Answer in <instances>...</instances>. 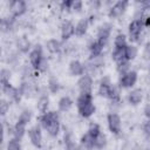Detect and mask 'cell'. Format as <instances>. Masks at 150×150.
I'll use <instances>...</instances> for the list:
<instances>
[{
  "label": "cell",
  "mask_w": 150,
  "mask_h": 150,
  "mask_svg": "<svg viewBox=\"0 0 150 150\" xmlns=\"http://www.w3.org/2000/svg\"><path fill=\"white\" fill-rule=\"evenodd\" d=\"M77 110L80 115L84 118L90 117L95 112V105L93 103V95L91 94H81L76 101Z\"/></svg>",
  "instance_id": "obj_1"
},
{
  "label": "cell",
  "mask_w": 150,
  "mask_h": 150,
  "mask_svg": "<svg viewBox=\"0 0 150 150\" xmlns=\"http://www.w3.org/2000/svg\"><path fill=\"white\" fill-rule=\"evenodd\" d=\"M143 27L144 26H143L142 19H135L129 23V36H130L131 41H137L138 40Z\"/></svg>",
  "instance_id": "obj_2"
},
{
  "label": "cell",
  "mask_w": 150,
  "mask_h": 150,
  "mask_svg": "<svg viewBox=\"0 0 150 150\" xmlns=\"http://www.w3.org/2000/svg\"><path fill=\"white\" fill-rule=\"evenodd\" d=\"M136 82H137V71L135 70H129L128 73L121 75L120 86L122 88H131L136 84Z\"/></svg>",
  "instance_id": "obj_3"
},
{
  "label": "cell",
  "mask_w": 150,
  "mask_h": 150,
  "mask_svg": "<svg viewBox=\"0 0 150 150\" xmlns=\"http://www.w3.org/2000/svg\"><path fill=\"white\" fill-rule=\"evenodd\" d=\"M107 122H108V128H109V130H110L112 134H115V135L120 134L122 123H121V117H120L116 112H110V114H108V116H107Z\"/></svg>",
  "instance_id": "obj_4"
},
{
  "label": "cell",
  "mask_w": 150,
  "mask_h": 150,
  "mask_svg": "<svg viewBox=\"0 0 150 150\" xmlns=\"http://www.w3.org/2000/svg\"><path fill=\"white\" fill-rule=\"evenodd\" d=\"M43 53H42V47L41 45H36L34 46V48L29 52V61H30V64L34 69L38 68L40 61L43 59Z\"/></svg>",
  "instance_id": "obj_5"
},
{
  "label": "cell",
  "mask_w": 150,
  "mask_h": 150,
  "mask_svg": "<svg viewBox=\"0 0 150 150\" xmlns=\"http://www.w3.org/2000/svg\"><path fill=\"white\" fill-rule=\"evenodd\" d=\"M28 135H29V139L32 142V144L35 148H41L42 145V132L39 125H34L28 130Z\"/></svg>",
  "instance_id": "obj_6"
},
{
  "label": "cell",
  "mask_w": 150,
  "mask_h": 150,
  "mask_svg": "<svg viewBox=\"0 0 150 150\" xmlns=\"http://www.w3.org/2000/svg\"><path fill=\"white\" fill-rule=\"evenodd\" d=\"M128 5H129V2L127 0H120V1L115 2L111 6V8L109 9V16H111V18H118V16H121L125 12Z\"/></svg>",
  "instance_id": "obj_7"
},
{
  "label": "cell",
  "mask_w": 150,
  "mask_h": 150,
  "mask_svg": "<svg viewBox=\"0 0 150 150\" xmlns=\"http://www.w3.org/2000/svg\"><path fill=\"white\" fill-rule=\"evenodd\" d=\"M81 94H91L93 89V79L89 75H82L77 82Z\"/></svg>",
  "instance_id": "obj_8"
},
{
  "label": "cell",
  "mask_w": 150,
  "mask_h": 150,
  "mask_svg": "<svg viewBox=\"0 0 150 150\" xmlns=\"http://www.w3.org/2000/svg\"><path fill=\"white\" fill-rule=\"evenodd\" d=\"M110 32H111V26L109 23H104L100 29H98V33H97V41L98 43L104 47L109 40V36H110Z\"/></svg>",
  "instance_id": "obj_9"
},
{
  "label": "cell",
  "mask_w": 150,
  "mask_h": 150,
  "mask_svg": "<svg viewBox=\"0 0 150 150\" xmlns=\"http://www.w3.org/2000/svg\"><path fill=\"white\" fill-rule=\"evenodd\" d=\"M9 9H11V13L13 14V16H20L26 12L27 5L23 0H15L11 4Z\"/></svg>",
  "instance_id": "obj_10"
},
{
  "label": "cell",
  "mask_w": 150,
  "mask_h": 150,
  "mask_svg": "<svg viewBox=\"0 0 150 150\" xmlns=\"http://www.w3.org/2000/svg\"><path fill=\"white\" fill-rule=\"evenodd\" d=\"M2 91L6 94V96L12 100V101H20V90L16 89L15 87H13L11 83H6V84H2Z\"/></svg>",
  "instance_id": "obj_11"
},
{
  "label": "cell",
  "mask_w": 150,
  "mask_h": 150,
  "mask_svg": "<svg viewBox=\"0 0 150 150\" xmlns=\"http://www.w3.org/2000/svg\"><path fill=\"white\" fill-rule=\"evenodd\" d=\"M75 34V26L70 21H64L61 26V38L63 41L70 39Z\"/></svg>",
  "instance_id": "obj_12"
},
{
  "label": "cell",
  "mask_w": 150,
  "mask_h": 150,
  "mask_svg": "<svg viewBox=\"0 0 150 150\" xmlns=\"http://www.w3.org/2000/svg\"><path fill=\"white\" fill-rule=\"evenodd\" d=\"M111 90H112V86H111V82H110L109 77H103L101 80V83H100V87H98V94H100V96H102V97H109Z\"/></svg>",
  "instance_id": "obj_13"
},
{
  "label": "cell",
  "mask_w": 150,
  "mask_h": 150,
  "mask_svg": "<svg viewBox=\"0 0 150 150\" xmlns=\"http://www.w3.org/2000/svg\"><path fill=\"white\" fill-rule=\"evenodd\" d=\"M69 73L73 76H82L84 73V67L79 60H73L69 63Z\"/></svg>",
  "instance_id": "obj_14"
},
{
  "label": "cell",
  "mask_w": 150,
  "mask_h": 150,
  "mask_svg": "<svg viewBox=\"0 0 150 150\" xmlns=\"http://www.w3.org/2000/svg\"><path fill=\"white\" fill-rule=\"evenodd\" d=\"M55 120H59V114L56 111H47L45 114L41 115L40 117V123L43 128H46L50 122L55 121Z\"/></svg>",
  "instance_id": "obj_15"
},
{
  "label": "cell",
  "mask_w": 150,
  "mask_h": 150,
  "mask_svg": "<svg viewBox=\"0 0 150 150\" xmlns=\"http://www.w3.org/2000/svg\"><path fill=\"white\" fill-rule=\"evenodd\" d=\"M142 100H143V94H142V90L141 89H134L128 95V101L132 105L139 104L142 102Z\"/></svg>",
  "instance_id": "obj_16"
},
{
  "label": "cell",
  "mask_w": 150,
  "mask_h": 150,
  "mask_svg": "<svg viewBox=\"0 0 150 150\" xmlns=\"http://www.w3.org/2000/svg\"><path fill=\"white\" fill-rule=\"evenodd\" d=\"M64 144H66V149L67 150H83V148L79 144L75 143L74 137L70 132H67L64 135Z\"/></svg>",
  "instance_id": "obj_17"
},
{
  "label": "cell",
  "mask_w": 150,
  "mask_h": 150,
  "mask_svg": "<svg viewBox=\"0 0 150 150\" xmlns=\"http://www.w3.org/2000/svg\"><path fill=\"white\" fill-rule=\"evenodd\" d=\"M88 26H89L88 19H82V20H80V21L76 23V26H75V35H77V36L84 35V34L87 33V30H88Z\"/></svg>",
  "instance_id": "obj_18"
},
{
  "label": "cell",
  "mask_w": 150,
  "mask_h": 150,
  "mask_svg": "<svg viewBox=\"0 0 150 150\" xmlns=\"http://www.w3.org/2000/svg\"><path fill=\"white\" fill-rule=\"evenodd\" d=\"M47 132L52 136V137H56L60 132V129H61V125H60V120H55L53 122H50L46 128Z\"/></svg>",
  "instance_id": "obj_19"
},
{
  "label": "cell",
  "mask_w": 150,
  "mask_h": 150,
  "mask_svg": "<svg viewBox=\"0 0 150 150\" xmlns=\"http://www.w3.org/2000/svg\"><path fill=\"white\" fill-rule=\"evenodd\" d=\"M71 105H73V100L69 96H62L57 103L60 111H68L71 108Z\"/></svg>",
  "instance_id": "obj_20"
},
{
  "label": "cell",
  "mask_w": 150,
  "mask_h": 150,
  "mask_svg": "<svg viewBox=\"0 0 150 150\" xmlns=\"http://www.w3.org/2000/svg\"><path fill=\"white\" fill-rule=\"evenodd\" d=\"M81 146L83 149H93V148H95V138L91 137L88 132L84 134L81 137Z\"/></svg>",
  "instance_id": "obj_21"
},
{
  "label": "cell",
  "mask_w": 150,
  "mask_h": 150,
  "mask_svg": "<svg viewBox=\"0 0 150 150\" xmlns=\"http://www.w3.org/2000/svg\"><path fill=\"white\" fill-rule=\"evenodd\" d=\"M46 47H47V50H48L49 53L56 54V53H59L60 49H61V43H60V41H57L56 39H50V40L47 41Z\"/></svg>",
  "instance_id": "obj_22"
},
{
  "label": "cell",
  "mask_w": 150,
  "mask_h": 150,
  "mask_svg": "<svg viewBox=\"0 0 150 150\" xmlns=\"http://www.w3.org/2000/svg\"><path fill=\"white\" fill-rule=\"evenodd\" d=\"M48 105H49V98H48V96L42 95V96L38 100V104H36L38 110H39L41 114H45V112H47Z\"/></svg>",
  "instance_id": "obj_23"
},
{
  "label": "cell",
  "mask_w": 150,
  "mask_h": 150,
  "mask_svg": "<svg viewBox=\"0 0 150 150\" xmlns=\"http://www.w3.org/2000/svg\"><path fill=\"white\" fill-rule=\"evenodd\" d=\"M26 124L21 123V122H16L15 125H14V129H13V134H14V137L18 138L19 141L23 137L25 132H26Z\"/></svg>",
  "instance_id": "obj_24"
},
{
  "label": "cell",
  "mask_w": 150,
  "mask_h": 150,
  "mask_svg": "<svg viewBox=\"0 0 150 150\" xmlns=\"http://www.w3.org/2000/svg\"><path fill=\"white\" fill-rule=\"evenodd\" d=\"M137 54H138V49H137L136 46L127 45V47H125V60H128V61L135 60Z\"/></svg>",
  "instance_id": "obj_25"
},
{
  "label": "cell",
  "mask_w": 150,
  "mask_h": 150,
  "mask_svg": "<svg viewBox=\"0 0 150 150\" xmlns=\"http://www.w3.org/2000/svg\"><path fill=\"white\" fill-rule=\"evenodd\" d=\"M89 50H90L91 57H97V56L101 55V53H102V50H103V47H102V46L98 43V41L96 40V41H94V42L90 43Z\"/></svg>",
  "instance_id": "obj_26"
},
{
  "label": "cell",
  "mask_w": 150,
  "mask_h": 150,
  "mask_svg": "<svg viewBox=\"0 0 150 150\" xmlns=\"http://www.w3.org/2000/svg\"><path fill=\"white\" fill-rule=\"evenodd\" d=\"M112 59L116 63L125 60V47L124 48H115L112 52Z\"/></svg>",
  "instance_id": "obj_27"
},
{
  "label": "cell",
  "mask_w": 150,
  "mask_h": 150,
  "mask_svg": "<svg viewBox=\"0 0 150 150\" xmlns=\"http://www.w3.org/2000/svg\"><path fill=\"white\" fill-rule=\"evenodd\" d=\"M114 45H115V48H124V47H127V36L124 34H122V33L117 34L116 38H115Z\"/></svg>",
  "instance_id": "obj_28"
},
{
  "label": "cell",
  "mask_w": 150,
  "mask_h": 150,
  "mask_svg": "<svg viewBox=\"0 0 150 150\" xmlns=\"http://www.w3.org/2000/svg\"><path fill=\"white\" fill-rule=\"evenodd\" d=\"M18 48L19 50H21L22 53H27L29 49H30V42L28 39L26 38H21L19 41H18Z\"/></svg>",
  "instance_id": "obj_29"
},
{
  "label": "cell",
  "mask_w": 150,
  "mask_h": 150,
  "mask_svg": "<svg viewBox=\"0 0 150 150\" xmlns=\"http://www.w3.org/2000/svg\"><path fill=\"white\" fill-rule=\"evenodd\" d=\"M48 88H49L50 93H53V94H55V93L59 91V89H60V83H59V81H57L56 77L52 76V77L48 80Z\"/></svg>",
  "instance_id": "obj_30"
},
{
  "label": "cell",
  "mask_w": 150,
  "mask_h": 150,
  "mask_svg": "<svg viewBox=\"0 0 150 150\" xmlns=\"http://www.w3.org/2000/svg\"><path fill=\"white\" fill-rule=\"evenodd\" d=\"M32 120V112L29 110H23L20 115H19V118H18V122H21L23 124H28Z\"/></svg>",
  "instance_id": "obj_31"
},
{
  "label": "cell",
  "mask_w": 150,
  "mask_h": 150,
  "mask_svg": "<svg viewBox=\"0 0 150 150\" xmlns=\"http://www.w3.org/2000/svg\"><path fill=\"white\" fill-rule=\"evenodd\" d=\"M91 137H94V138H96L102 131H101V129H100V125L97 124V123H90V125H89V128H88V131H87Z\"/></svg>",
  "instance_id": "obj_32"
},
{
  "label": "cell",
  "mask_w": 150,
  "mask_h": 150,
  "mask_svg": "<svg viewBox=\"0 0 150 150\" xmlns=\"http://www.w3.org/2000/svg\"><path fill=\"white\" fill-rule=\"evenodd\" d=\"M117 70L121 75L128 73L130 69H129V61L128 60H123L121 62H117Z\"/></svg>",
  "instance_id": "obj_33"
},
{
  "label": "cell",
  "mask_w": 150,
  "mask_h": 150,
  "mask_svg": "<svg viewBox=\"0 0 150 150\" xmlns=\"http://www.w3.org/2000/svg\"><path fill=\"white\" fill-rule=\"evenodd\" d=\"M105 144H107V137H105L104 134L101 132V134L95 138V148L102 149V148L105 146Z\"/></svg>",
  "instance_id": "obj_34"
},
{
  "label": "cell",
  "mask_w": 150,
  "mask_h": 150,
  "mask_svg": "<svg viewBox=\"0 0 150 150\" xmlns=\"http://www.w3.org/2000/svg\"><path fill=\"white\" fill-rule=\"evenodd\" d=\"M7 150H21V144L18 138H11L7 143Z\"/></svg>",
  "instance_id": "obj_35"
},
{
  "label": "cell",
  "mask_w": 150,
  "mask_h": 150,
  "mask_svg": "<svg viewBox=\"0 0 150 150\" xmlns=\"http://www.w3.org/2000/svg\"><path fill=\"white\" fill-rule=\"evenodd\" d=\"M1 84H6V83H9V77H11V71L7 70V69H2L1 70Z\"/></svg>",
  "instance_id": "obj_36"
},
{
  "label": "cell",
  "mask_w": 150,
  "mask_h": 150,
  "mask_svg": "<svg viewBox=\"0 0 150 150\" xmlns=\"http://www.w3.org/2000/svg\"><path fill=\"white\" fill-rule=\"evenodd\" d=\"M9 110V103L6 101V100H1L0 101V112H1V116H5Z\"/></svg>",
  "instance_id": "obj_37"
},
{
  "label": "cell",
  "mask_w": 150,
  "mask_h": 150,
  "mask_svg": "<svg viewBox=\"0 0 150 150\" xmlns=\"http://www.w3.org/2000/svg\"><path fill=\"white\" fill-rule=\"evenodd\" d=\"M47 69H48V60H47L46 57H43V59L40 61V63H39L38 68H36V70L43 73V71H46Z\"/></svg>",
  "instance_id": "obj_38"
},
{
  "label": "cell",
  "mask_w": 150,
  "mask_h": 150,
  "mask_svg": "<svg viewBox=\"0 0 150 150\" xmlns=\"http://www.w3.org/2000/svg\"><path fill=\"white\" fill-rule=\"evenodd\" d=\"M143 132H144V135L148 138H150V118H148V121L144 123V125H143Z\"/></svg>",
  "instance_id": "obj_39"
},
{
  "label": "cell",
  "mask_w": 150,
  "mask_h": 150,
  "mask_svg": "<svg viewBox=\"0 0 150 150\" xmlns=\"http://www.w3.org/2000/svg\"><path fill=\"white\" fill-rule=\"evenodd\" d=\"M82 6H83V4H82L81 0H74V1H73V7H71V9L76 11V12H80V11L82 9Z\"/></svg>",
  "instance_id": "obj_40"
},
{
  "label": "cell",
  "mask_w": 150,
  "mask_h": 150,
  "mask_svg": "<svg viewBox=\"0 0 150 150\" xmlns=\"http://www.w3.org/2000/svg\"><path fill=\"white\" fill-rule=\"evenodd\" d=\"M73 1L74 0H64L61 2V8L62 9H71L73 7Z\"/></svg>",
  "instance_id": "obj_41"
},
{
  "label": "cell",
  "mask_w": 150,
  "mask_h": 150,
  "mask_svg": "<svg viewBox=\"0 0 150 150\" xmlns=\"http://www.w3.org/2000/svg\"><path fill=\"white\" fill-rule=\"evenodd\" d=\"M141 6H142V8L145 9V11L150 9V0H144V1H142V2H141Z\"/></svg>",
  "instance_id": "obj_42"
},
{
  "label": "cell",
  "mask_w": 150,
  "mask_h": 150,
  "mask_svg": "<svg viewBox=\"0 0 150 150\" xmlns=\"http://www.w3.org/2000/svg\"><path fill=\"white\" fill-rule=\"evenodd\" d=\"M143 111H144V115H145L148 118H150V103H146V104H145Z\"/></svg>",
  "instance_id": "obj_43"
},
{
  "label": "cell",
  "mask_w": 150,
  "mask_h": 150,
  "mask_svg": "<svg viewBox=\"0 0 150 150\" xmlns=\"http://www.w3.org/2000/svg\"><path fill=\"white\" fill-rule=\"evenodd\" d=\"M142 22L144 27H150V16H145L144 19H142Z\"/></svg>",
  "instance_id": "obj_44"
},
{
  "label": "cell",
  "mask_w": 150,
  "mask_h": 150,
  "mask_svg": "<svg viewBox=\"0 0 150 150\" xmlns=\"http://www.w3.org/2000/svg\"><path fill=\"white\" fill-rule=\"evenodd\" d=\"M145 50H146V52H148V53L150 54V42H148V43H146V47H145Z\"/></svg>",
  "instance_id": "obj_45"
}]
</instances>
